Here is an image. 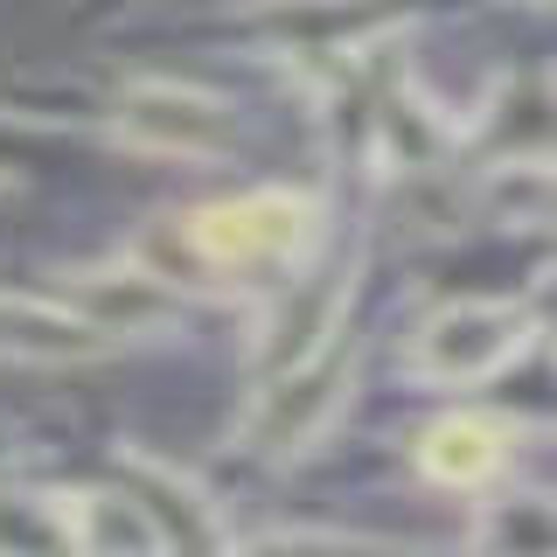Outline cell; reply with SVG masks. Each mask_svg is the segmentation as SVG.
<instances>
[{"instance_id": "5b68a950", "label": "cell", "mask_w": 557, "mask_h": 557, "mask_svg": "<svg viewBox=\"0 0 557 557\" xmlns=\"http://www.w3.org/2000/svg\"><path fill=\"white\" fill-rule=\"evenodd\" d=\"M348 383H356V356H342L335 342L313 362H300V370H278L272 391L258 397L251 446L258 453H307L327 432V418L348 405Z\"/></svg>"}, {"instance_id": "9c48e42d", "label": "cell", "mask_w": 557, "mask_h": 557, "mask_svg": "<svg viewBox=\"0 0 557 557\" xmlns=\"http://www.w3.org/2000/svg\"><path fill=\"white\" fill-rule=\"evenodd\" d=\"M342 300H348V272H313L293 286V307H278L272 321V342H265V370H300L313 362L327 342H335V321H342Z\"/></svg>"}, {"instance_id": "8fae6325", "label": "cell", "mask_w": 557, "mask_h": 557, "mask_svg": "<svg viewBox=\"0 0 557 557\" xmlns=\"http://www.w3.org/2000/svg\"><path fill=\"white\" fill-rule=\"evenodd\" d=\"M231 557H348L335 536H313V530H272V536H251L237 544Z\"/></svg>"}, {"instance_id": "30bf717a", "label": "cell", "mask_w": 557, "mask_h": 557, "mask_svg": "<svg viewBox=\"0 0 557 557\" xmlns=\"http://www.w3.org/2000/svg\"><path fill=\"white\" fill-rule=\"evenodd\" d=\"M550 550H557V516L544 495L487 502L474 522V544H467V557H550Z\"/></svg>"}, {"instance_id": "6da1fadb", "label": "cell", "mask_w": 557, "mask_h": 557, "mask_svg": "<svg viewBox=\"0 0 557 557\" xmlns=\"http://www.w3.org/2000/svg\"><path fill=\"white\" fill-rule=\"evenodd\" d=\"M188 258L209 272H265V265H293L313 244V202L293 188H258L237 202H209L182 223Z\"/></svg>"}, {"instance_id": "3957f363", "label": "cell", "mask_w": 557, "mask_h": 557, "mask_svg": "<svg viewBox=\"0 0 557 557\" xmlns=\"http://www.w3.org/2000/svg\"><path fill=\"white\" fill-rule=\"evenodd\" d=\"M522 342H530L522 307H509V300H453L411 335V376L446 383V391L487 383L522 356Z\"/></svg>"}, {"instance_id": "277c9868", "label": "cell", "mask_w": 557, "mask_h": 557, "mask_svg": "<svg viewBox=\"0 0 557 557\" xmlns=\"http://www.w3.org/2000/svg\"><path fill=\"white\" fill-rule=\"evenodd\" d=\"M63 293H70V313L91 327L98 342H119V335H161L168 321H182V300H174L168 272L139 265V258H104V265H77L63 272Z\"/></svg>"}, {"instance_id": "ba28073f", "label": "cell", "mask_w": 557, "mask_h": 557, "mask_svg": "<svg viewBox=\"0 0 557 557\" xmlns=\"http://www.w3.org/2000/svg\"><path fill=\"white\" fill-rule=\"evenodd\" d=\"M509 440L516 432L502 425V418L453 411V418H440V425L418 440V467H425L432 481H446V487H487L502 467H509Z\"/></svg>"}, {"instance_id": "52a82bcc", "label": "cell", "mask_w": 557, "mask_h": 557, "mask_svg": "<svg viewBox=\"0 0 557 557\" xmlns=\"http://www.w3.org/2000/svg\"><path fill=\"white\" fill-rule=\"evenodd\" d=\"M112 342H98L63 300H35V293H0V362H35V370H70L91 362Z\"/></svg>"}, {"instance_id": "7a4b0ae2", "label": "cell", "mask_w": 557, "mask_h": 557, "mask_svg": "<svg viewBox=\"0 0 557 557\" xmlns=\"http://www.w3.org/2000/svg\"><path fill=\"white\" fill-rule=\"evenodd\" d=\"M112 139L126 153H153V161H216V153H231L237 119H231V104L216 91H202V84L147 77L119 98Z\"/></svg>"}, {"instance_id": "8992f818", "label": "cell", "mask_w": 557, "mask_h": 557, "mask_svg": "<svg viewBox=\"0 0 557 557\" xmlns=\"http://www.w3.org/2000/svg\"><path fill=\"white\" fill-rule=\"evenodd\" d=\"M49 522L77 557H161L168 530L161 516L147 509L126 487H70V495H49Z\"/></svg>"}]
</instances>
